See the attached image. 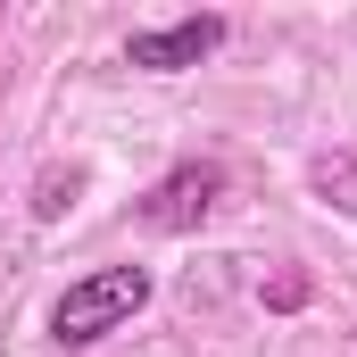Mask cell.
<instances>
[{
    "mask_svg": "<svg viewBox=\"0 0 357 357\" xmlns=\"http://www.w3.org/2000/svg\"><path fill=\"white\" fill-rule=\"evenodd\" d=\"M150 266H91L75 274L59 299H50V341L59 349H91V341H108V333H125L142 307H150Z\"/></svg>",
    "mask_w": 357,
    "mask_h": 357,
    "instance_id": "obj_1",
    "label": "cell"
},
{
    "mask_svg": "<svg viewBox=\"0 0 357 357\" xmlns=\"http://www.w3.org/2000/svg\"><path fill=\"white\" fill-rule=\"evenodd\" d=\"M216 199H225V167L183 158V167H167V175L142 191V225H150V233H199V225L216 216Z\"/></svg>",
    "mask_w": 357,
    "mask_h": 357,
    "instance_id": "obj_2",
    "label": "cell"
},
{
    "mask_svg": "<svg viewBox=\"0 0 357 357\" xmlns=\"http://www.w3.org/2000/svg\"><path fill=\"white\" fill-rule=\"evenodd\" d=\"M225 17L208 8V17H175V25H133L125 33V67H142V75H183V67H199V59H216L225 50Z\"/></svg>",
    "mask_w": 357,
    "mask_h": 357,
    "instance_id": "obj_3",
    "label": "cell"
},
{
    "mask_svg": "<svg viewBox=\"0 0 357 357\" xmlns=\"http://www.w3.org/2000/svg\"><path fill=\"white\" fill-rule=\"evenodd\" d=\"M75 199H84V167H50V175L33 183V225H59Z\"/></svg>",
    "mask_w": 357,
    "mask_h": 357,
    "instance_id": "obj_4",
    "label": "cell"
},
{
    "mask_svg": "<svg viewBox=\"0 0 357 357\" xmlns=\"http://www.w3.org/2000/svg\"><path fill=\"white\" fill-rule=\"evenodd\" d=\"M316 191H324V208L357 216V158L349 150H341V158H316Z\"/></svg>",
    "mask_w": 357,
    "mask_h": 357,
    "instance_id": "obj_5",
    "label": "cell"
}]
</instances>
